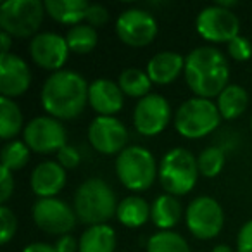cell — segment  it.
<instances>
[{
  "mask_svg": "<svg viewBox=\"0 0 252 252\" xmlns=\"http://www.w3.org/2000/svg\"><path fill=\"white\" fill-rule=\"evenodd\" d=\"M183 76L187 87L197 97H218L230 85V66L224 54L216 47H195L185 56Z\"/></svg>",
  "mask_w": 252,
  "mask_h": 252,
  "instance_id": "obj_1",
  "label": "cell"
},
{
  "mask_svg": "<svg viewBox=\"0 0 252 252\" xmlns=\"http://www.w3.org/2000/svg\"><path fill=\"white\" fill-rule=\"evenodd\" d=\"M88 81L78 71L61 69L45 80L40 90V102L47 114L59 119H74L88 102Z\"/></svg>",
  "mask_w": 252,
  "mask_h": 252,
  "instance_id": "obj_2",
  "label": "cell"
},
{
  "mask_svg": "<svg viewBox=\"0 0 252 252\" xmlns=\"http://www.w3.org/2000/svg\"><path fill=\"white\" fill-rule=\"evenodd\" d=\"M116 193L102 178H88L76 189L73 197V209L80 223L87 226L107 224L118 209Z\"/></svg>",
  "mask_w": 252,
  "mask_h": 252,
  "instance_id": "obj_3",
  "label": "cell"
},
{
  "mask_svg": "<svg viewBox=\"0 0 252 252\" xmlns=\"http://www.w3.org/2000/svg\"><path fill=\"white\" fill-rule=\"evenodd\" d=\"M197 158L185 147H175L168 151L159 162L158 178L166 193L175 197L185 195L195 187L199 178Z\"/></svg>",
  "mask_w": 252,
  "mask_h": 252,
  "instance_id": "obj_4",
  "label": "cell"
},
{
  "mask_svg": "<svg viewBox=\"0 0 252 252\" xmlns=\"http://www.w3.org/2000/svg\"><path fill=\"white\" fill-rule=\"evenodd\" d=\"M118 180L133 192H142L152 187L159 171L154 154L142 145H128L116 158Z\"/></svg>",
  "mask_w": 252,
  "mask_h": 252,
  "instance_id": "obj_5",
  "label": "cell"
},
{
  "mask_svg": "<svg viewBox=\"0 0 252 252\" xmlns=\"http://www.w3.org/2000/svg\"><path fill=\"white\" fill-rule=\"evenodd\" d=\"M221 121L216 102L204 97L187 98L176 109L173 125L185 138H202L213 133Z\"/></svg>",
  "mask_w": 252,
  "mask_h": 252,
  "instance_id": "obj_6",
  "label": "cell"
},
{
  "mask_svg": "<svg viewBox=\"0 0 252 252\" xmlns=\"http://www.w3.org/2000/svg\"><path fill=\"white\" fill-rule=\"evenodd\" d=\"M47 11L40 0H9L0 5V28L12 38L38 35Z\"/></svg>",
  "mask_w": 252,
  "mask_h": 252,
  "instance_id": "obj_7",
  "label": "cell"
},
{
  "mask_svg": "<svg viewBox=\"0 0 252 252\" xmlns=\"http://www.w3.org/2000/svg\"><path fill=\"white\" fill-rule=\"evenodd\" d=\"M187 228L199 240H211L223 230L224 213L221 204L214 197L199 195L190 200L185 211Z\"/></svg>",
  "mask_w": 252,
  "mask_h": 252,
  "instance_id": "obj_8",
  "label": "cell"
},
{
  "mask_svg": "<svg viewBox=\"0 0 252 252\" xmlns=\"http://www.w3.org/2000/svg\"><path fill=\"white\" fill-rule=\"evenodd\" d=\"M158 30L154 14L140 7L126 9L116 19V35L128 47H147L154 42Z\"/></svg>",
  "mask_w": 252,
  "mask_h": 252,
  "instance_id": "obj_9",
  "label": "cell"
},
{
  "mask_svg": "<svg viewBox=\"0 0 252 252\" xmlns=\"http://www.w3.org/2000/svg\"><path fill=\"white\" fill-rule=\"evenodd\" d=\"M32 216L42 231L49 235H61V237L69 235V231L78 223L73 206L57 197L38 199L32 207Z\"/></svg>",
  "mask_w": 252,
  "mask_h": 252,
  "instance_id": "obj_10",
  "label": "cell"
},
{
  "mask_svg": "<svg viewBox=\"0 0 252 252\" xmlns=\"http://www.w3.org/2000/svg\"><path fill=\"white\" fill-rule=\"evenodd\" d=\"M66 128L59 119L52 116H36L23 130V140L33 152L52 154L59 152L66 144Z\"/></svg>",
  "mask_w": 252,
  "mask_h": 252,
  "instance_id": "obj_11",
  "label": "cell"
},
{
  "mask_svg": "<svg viewBox=\"0 0 252 252\" xmlns=\"http://www.w3.org/2000/svg\"><path fill=\"white\" fill-rule=\"evenodd\" d=\"M195 30L207 42L228 43L240 35V21L231 11L213 4L204 7L197 14Z\"/></svg>",
  "mask_w": 252,
  "mask_h": 252,
  "instance_id": "obj_12",
  "label": "cell"
},
{
  "mask_svg": "<svg viewBox=\"0 0 252 252\" xmlns=\"http://www.w3.org/2000/svg\"><path fill=\"white\" fill-rule=\"evenodd\" d=\"M88 142L104 156L119 154L128 144V130L116 116H95L88 125Z\"/></svg>",
  "mask_w": 252,
  "mask_h": 252,
  "instance_id": "obj_13",
  "label": "cell"
},
{
  "mask_svg": "<svg viewBox=\"0 0 252 252\" xmlns=\"http://www.w3.org/2000/svg\"><path fill=\"white\" fill-rule=\"evenodd\" d=\"M171 119V105L161 94H149L133 109V126L144 137L159 135Z\"/></svg>",
  "mask_w": 252,
  "mask_h": 252,
  "instance_id": "obj_14",
  "label": "cell"
},
{
  "mask_svg": "<svg viewBox=\"0 0 252 252\" xmlns=\"http://www.w3.org/2000/svg\"><path fill=\"white\" fill-rule=\"evenodd\" d=\"M66 36H61L54 32H42L35 35L30 42V56L36 66L47 71H61L69 56Z\"/></svg>",
  "mask_w": 252,
  "mask_h": 252,
  "instance_id": "obj_15",
  "label": "cell"
},
{
  "mask_svg": "<svg viewBox=\"0 0 252 252\" xmlns=\"http://www.w3.org/2000/svg\"><path fill=\"white\" fill-rule=\"evenodd\" d=\"M32 85V69L21 56L14 52L0 54V94L2 97H19Z\"/></svg>",
  "mask_w": 252,
  "mask_h": 252,
  "instance_id": "obj_16",
  "label": "cell"
},
{
  "mask_svg": "<svg viewBox=\"0 0 252 252\" xmlns=\"http://www.w3.org/2000/svg\"><path fill=\"white\" fill-rule=\"evenodd\" d=\"M88 104L97 116H116L125 105V94L118 81L109 78H95L88 85Z\"/></svg>",
  "mask_w": 252,
  "mask_h": 252,
  "instance_id": "obj_17",
  "label": "cell"
},
{
  "mask_svg": "<svg viewBox=\"0 0 252 252\" xmlns=\"http://www.w3.org/2000/svg\"><path fill=\"white\" fill-rule=\"evenodd\" d=\"M30 185L38 199L56 197L66 185V169L57 161L40 162L33 168Z\"/></svg>",
  "mask_w": 252,
  "mask_h": 252,
  "instance_id": "obj_18",
  "label": "cell"
},
{
  "mask_svg": "<svg viewBox=\"0 0 252 252\" xmlns=\"http://www.w3.org/2000/svg\"><path fill=\"white\" fill-rule=\"evenodd\" d=\"M185 69V57L173 50H162L147 63V74L154 85H169Z\"/></svg>",
  "mask_w": 252,
  "mask_h": 252,
  "instance_id": "obj_19",
  "label": "cell"
},
{
  "mask_svg": "<svg viewBox=\"0 0 252 252\" xmlns=\"http://www.w3.org/2000/svg\"><path fill=\"white\" fill-rule=\"evenodd\" d=\"M45 11L54 21L61 25H71L76 26L81 25L87 18L88 2L87 0H45L43 2Z\"/></svg>",
  "mask_w": 252,
  "mask_h": 252,
  "instance_id": "obj_20",
  "label": "cell"
},
{
  "mask_svg": "<svg viewBox=\"0 0 252 252\" xmlns=\"http://www.w3.org/2000/svg\"><path fill=\"white\" fill-rule=\"evenodd\" d=\"M116 218L126 228L144 226L151 220V204L140 195H128L119 200Z\"/></svg>",
  "mask_w": 252,
  "mask_h": 252,
  "instance_id": "obj_21",
  "label": "cell"
},
{
  "mask_svg": "<svg viewBox=\"0 0 252 252\" xmlns=\"http://www.w3.org/2000/svg\"><path fill=\"white\" fill-rule=\"evenodd\" d=\"M182 218V204L178 197L171 193H162L151 204V220L159 230H171Z\"/></svg>",
  "mask_w": 252,
  "mask_h": 252,
  "instance_id": "obj_22",
  "label": "cell"
},
{
  "mask_svg": "<svg viewBox=\"0 0 252 252\" xmlns=\"http://www.w3.org/2000/svg\"><path fill=\"white\" fill-rule=\"evenodd\" d=\"M116 231L109 224H94L88 226L80 237L78 252H114Z\"/></svg>",
  "mask_w": 252,
  "mask_h": 252,
  "instance_id": "obj_23",
  "label": "cell"
},
{
  "mask_svg": "<svg viewBox=\"0 0 252 252\" xmlns=\"http://www.w3.org/2000/svg\"><path fill=\"white\" fill-rule=\"evenodd\" d=\"M216 105L223 119H237L249 107V94L240 85L230 83L216 97Z\"/></svg>",
  "mask_w": 252,
  "mask_h": 252,
  "instance_id": "obj_24",
  "label": "cell"
},
{
  "mask_svg": "<svg viewBox=\"0 0 252 252\" xmlns=\"http://www.w3.org/2000/svg\"><path fill=\"white\" fill-rule=\"evenodd\" d=\"M118 85L125 95L140 100V98L147 97L149 94H152L151 88L154 83L149 78L147 71H142L138 67H126L119 73Z\"/></svg>",
  "mask_w": 252,
  "mask_h": 252,
  "instance_id": "obj_25",
  "label": "cell"
},
{
  "mask_svg": "<svg viewBox=\"0 0 252 252\" xmlns=\"http://www.w3.org/2000/svg\"><path fill=\"white\" fill-rule=\"evenodd\" d=\"M23 128V112L14 98L0 97V137L11 142ZM25 130V128H23Z\"/></svg>",
  "mask_w": 252,
  "mask_h": 252,
  "instance_id": "obj_26",
  "label": "cell"
},
{
  "mask_svg": "<svg viewBox=\"0 0 252 252\" xmlns=\"http://www.w3.org/2000/svg\"><path fill=\"white\" fill-rule=\"evenodd\" d=\"M66 42L71 52L74 54H88L97 47L98 35L97 30L90 25H76L71 26L66 33Z\"/></svg>",
  "mask_w": 252,
  "mask_h": 252,
  "instance_id": "obj_27",
  "label": "cell"
},
{
  "mask_svg": "<svg viewBox=\"0 0 252 252\" xmlns=\"http://www.w3.org/2000/svg\"><path fill=\"white\" fill-rule=\"evenodd\" d=\"M147 252H192L190 245L180 233L171 230H159L147 240Z\"/></svg>",
  "mask_w": 252,
  "mask_h": 252,
  "instance_id": "obj_28",
  "label": "cell"
},
{
  "mask_svg": "<svg viewBox=\"0 0 252 252\" xmlns=\"http://www.w3.org/2000/svg\"><path fill=\"white\" fill-rule=\"evenodd\" d=\"M32 149L26 145L25 140H11L2 147L0 158H2V168H7L9 171L23 169L30 161Z\"/></svg>",
  "mask_w": 252,
  "mask_h": 252,
  "instance_id": "obj_29",
  "label": "cell"
},
{
  "mask_svg": "<svg viewBox=\"0 0 252 252\" xmlns=\"http://www.w3.org/2000/svg\"><path fill=\"white\" fill-rule=\"evenodd\" d=\"M199 173L206 178H214L221 173L224 166V151L218 145L206 147L197 158Z\"/></svg>",
  "mask_w": 252,
  "mask_h": 252,
  "instance_id": "obj_30",
  "label": "cell"
},
{
  "mask_svg": "<svg viewBox=\"0 0 252 252\" xmlns=\"http://www.w3.org/2000/svg\"><path fill=\"white\" fill-rule=\"evenodd\" d=\"M0 221H2V233H0V240L2 244H9L12 237L16 235L18 230V218H16L14 211L9 206H0Z\"/></svg>",
  "mask_w": 252,
  "mask_h": 252,
  "instance_id": "obj_31",
  "label": "cell"
},
{
  "mask_svg": "<svg viewBox=\"0 0 252 252\" xmlns=\"http://www.w3.org/2000/svg\"><path fill=\"white\" fill-rule=\"evenodd\" d=\"M228 54L235 61H249L252 57V43L247 36H235L231 42L226 43Z\"/></svg>",
  "mask_w": 252,
  "mask_h": 252,
  "instance_id": "obj_32",
  "label": "cell"
},
{
  "mask_svg": "<svg viewBox=\"0 0 252 252\" xmlns=\"http://www.w3.org/2000/svg\"><path fill=\"white\" fill-rule=\"evenodd\" d=\"M57 162H59L64 169H74L81 162L80 151L69 144L64 145V147L57 152Z\"/></svg>",
  "mask_w": 252,
  "mask_h": 252,
  "instance_id": "obj_33",
  "label": "cell"
},
{
  "mask_svg": "<svg viewBox=\"0 0 252 252\" xmlns=\"http://www.w3.org/2000/svg\"><path fill=\"white\" fill-rule=\"evenodd\" d=\"M85 19H87V25L98 28V26H104L109 21V11L100 4H90Z\"/></svg>",
  "mask_w": 252,
  "mask_h": 252,
  "instance_id": "obj_34",
  "label": "cell"
},
{
  "mask_svg": "<svg viewBox=\"0 0 252 252\" xmlns=\"http://www.w3.org/2000/svg\"><path fill=\"white\" fill-rule=\"evenodd\" d=\"M14 193V178H12V171L7 168H2V176H0V202L5 206L11 195Z\"/></svg>",
  "mask_w": 252,
  "mask_h": 252,
  "instance_id": "obj_35",
  "label": "cell"
},
{
  "mask_svg": "<svg viewBox=\"0 0 252 252\" xmlns=\"http://www.w3.org/2000/svg\"><path fill=\"white\" fill-rule=\"evenodd\" d=\"M237 252H252V220L244 223L238 230Z\"/></svg>",
  "mask_w": 252,
  "mask_h": 252,
  "instance_id": "obj_36",
  "label": "cell"
},
{
  "mask_svg": "<svg viewBox=\"0 0 252 252\" xmlns=\"http://www.w3.org/2000/svg\"><path fill=\"white\" fill-rule=\"evenodd\" d=\"M57 252H78L80 249V240L73 237V235H63L56 240L54 244Z\"/></svg>",
  "mask_w": 252,
  "mask_h": 252,
  "instance_id": "obj_37",
  "label": "cell"
},
{
  "mask_svg": "<svg viewBox=\"0 0 252 252\" xmlns=\"http://www.w3.org/2000/svg\"><path fill=\"white\" fill-rule=\"evenodd\" d=\"M21 252H57L56 247L50 244H45V242H33V244H28Z\"/></svg>",
  "mask_w": 252,
  "mask_h": 252,
  "instance_id": "obj_38",
  "label": "cell"
},
{
  "mask_svg": "<svg viewBox=\"0 0 252 252\" xmlns=\"http://www.w3.org/2000/svg\"><path fill=\"white\" fill-rule=\"evenodd\" d=\"M11 45H12V36L9 35V33H5V32L0 33V47H2V52H0V54H9Z\"/></svg>",
  "mask_w": 252,
  "mask_h": 252,
  "instance_id": "obj_39",
  "label": "cell"
},
{
  "mask_svg": "<svg viewBox=\"0 0 252 252\" xmlns=\"http://www.w3.org/2000/svg\"><path fill=\"white\" fill-rule=\"evenodd\" d=\"M216 5H220V7H223V9H228V11H231V7H237L238 2H237V0H218Z\"/></svg>",
  "mask_w": 252,
  "mask_h": 252,
  "instance_id": "obj_40",
  "label": "cell"
},
{
  "mask_svg": "<svg viewBox=\"0 0 252 252\" xmlns=\"http://www.w3.org/2000/svg\"><path fill=\"white\" fill-rule=\"evenodd\" d=\"M211 252H233V249L226 244H220V245H216Z\"/></svg>",
  "mask_w": 252,
  "mask_h": 252,
  "instance_id": "obj_41",
  "label": "cell"
},
{
  "mask_svg": "<svg viewBox=\"0 0 252 252\" xmlns=\"http://www.w3.org/2000/svg\"><path fill=\"white\" fill-rule=\"evenodd\" d=\"M251 128H252V116H251Z\"/></svg>",
  "mask_w": 252,
  "mask_h": 252,
  "instance_id": "obj_42",
  "label": "cell"
}]
</instances>
